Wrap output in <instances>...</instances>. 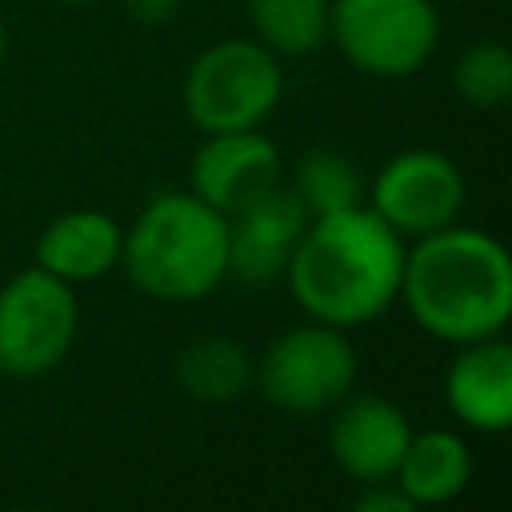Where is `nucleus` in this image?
Returning a JSON list of instances; mask_svg holds the SVG:
<instances>
[{
  "instance_id": "obj_17",
  "label": "nucleus",
  "mask_w": 512,
  "mask_h": 512,
  "mask_svg": "<svg viewBox=\"0 0 512 512\" xmlns=\"http://www.w3.org/2000/svg\"><path fill=\"white\" fill-rule=\"evenodd\" d=\"M288 188L308 216L340 212V208H352L364 200V176L356 172V164L344 152H332V148H316V152L300 156Z\"/></svg>"
},
{
  "instance_id": "obj_20",
  "label": "nucleus",
  "mask_w": 512,
  "mask_h": 512,
  "mask_svg": "<svg viewBox=\"0 0 512 512\" xmlns=\"http://www.w3.org/2000/svg\"><path fill=\"white\" fill-rule=\"evenodd\" d=\"M132 4V12L140 16V20H168L176 8H180V0H128Z\"/></svg>"
},
{
  "instance_id": "obj_2",
  "label": "nucleus",
  "mask_w": 512,
  "mask_h": 512,
  "mask_svg": "<svg viewBox=\"0 0 512 512\" xmlns=\"http://www.w3.org/2000/svg\"><path fill=\"white\" fill-rule=\"evenodd\" d=\"M396 304L448 348L500 336L512 320V256L488 228L456 220L408 240Z\"/></svg>"
},
{
  "instance_id": "obj_3",
  "label": "nucleus",
  "mask_w": 512,
  "mask_h": 512,
  "mask_svg": "<svg viewBox=\"0 0 512 512\" xmlns=\"http://www.w3.org/2000/svg\"><path fill=\"white\" fill-rule=\"evenodd\" d=\"M120 268L148 300H208L228 280V216L192 192H160L124 224Z\"/></svg>"
},
{
  "instance_id": "obj_12",
  "label": "nucleus",
  "mask_w": 512,
  "mask_h": 512,
  "mask_svg": "<svg viewBox=\"0 0 512 512\" xmlns=\"http://www.w3.org/2000/svg\"><path fill=\"white\" fill-rule=\"evenodd\" d=\"M444 404L468 432L500 436L512 428V344L504 332L452 348Z\"/></svg>"
},
{
  "instance_id": "obj_19",
  "label": "nucleus",
  "mask_w": 512,
  "mask_h": 512,
  "mask_svg": "<svg viewBox=\"0 0 512 512\" xmlns=\"http://www.w3.org/2000/svg\"><path fill=\"white\" fill-rule=\"evenodd\" d=\"M360 492L352 496V504L360 512H416L412 500L396 488V480H372V484H356Z\"/></svg>"
},
{
  "instance_id": "obj_14",
  "label": "nucleus",
  "mask_w": 512,
  "mask_h": 512,
  "mask_svg": "<svg viewBox=\"0 0 512 512\" xmlns=\"http://www.w3.org/2000/svg\"><path fill=\"white\" fill-rule=\"evenodd\" d=\"M472 472V444L456 428H424L412 432L392 480L412 500V508H440L468 492Z\"/></svg>"
},
{
  "instance_id": "obj_6",
  "label": "nucleus",
  "mask_w": 512,
  "mask_h": 512,
  "mask_svg": "<svg viewBox=\"0 0 512 512\" xmlns=\"http://www.w3.org/2000/svg\"><path fill=\"white\" fill-rule=\"evenodd\" d=\"M328 44L360 76L404 80L436 56L440 12L432 0H332Z\"/></svg>"
},
{
  "instance_id": "obj_10",
  "label": "nucleus",
  "mask_w": 512,
  "mask_h": 512,
  "mask_svg": "<svg viewBox=\"0 0 512 512\" xmlns=\"http://www.w3.org/2000/svg\"><path fill=\"white\" fill-rule=\"evenodd\" d=\"M412 420L408 412L380 396V392H348L332 408L328 424V452L340 476L352 484H372V480H392L408 440H412Z\"/></svg>"
},
{
  "instance_id": "obj_7",
  "label": "nucleus",
  "mask_w": 512,
  "mask_h": 512,
  "mask_svg": "<svg viewBox=\"0 0 512 512\" xmlns=\"http://www.w3.org/2000/svg\"><path fill=\"white\" fill-rule=\"evenodd\" d=\"M80 332L76 284L28 264L0 284V372L32 380L60 368Z\"/></svg>"
},
{
  "instance_id": "obj_9",
  "label": "nucleus",
  "mask_w": 512,
  "mask_h": 512,
  "mask_svg": "<svg viewBox=\"0 0 512 512\" xmlns=\"http://www.w3.org/2000/svg\"><path fill=\"white\" fill-rule=\"evenodd\" d=\"M280 184H284L280 148L260 128L200 136V148L192 152L188 164V192L224 216L256 204Z\"/></svg>"
},
{
  "instance_id": "obj_11",
  "label": "nucleus",
  "mask_w": 512,
  "mask_h": 512,
  "mask_svg": "<svg viewBox=\"0 0 512 512\" xmlns=\"http://www.w3.org/2000/svg\"><path fill=\"white\" fill-rule=\"evenodd\" d=\"M308 224V212L288 184L272 188L256 204L228 216V280L248 288H268L284 280L288 256Z\"/></svg>"
},
{
  "instance_id": "obj_16",
  "label": "nucleus",
  "mask_w": 512,
  "mask_h": 512,
  "mask_svg": "<svg viewBox=\"0 0 512 512\" xmlns=\"http://www.w3.org/2000/svg\"><path fill=\"white\" fill-rule=\"evenodd\" d=\"M328 4L332 0H244L252 36L280 60L312 56L328 44Z\"/></svg>"
},
{
  "instance_id": "obj_15",
  "label": "nucleus",
  "mask_w": 512,
  "mask_h": 512,
  "mask_svg": "<svg viewBox=\"0 0 512 512\" xmlns=\"http://www.w3.org/2000/svg\"><path fill=\"white\" fill-rule=\"evenodd\" d=\"M252 352L232 336H200L176 356V384L204 404H232L252 388Z\"/></svg>"
},
{
  "instance_id": "obj_4",
  "label": "nucleus",
  "mask_w": 512,
  "mask_h": 512,
  "mask_svg": "<svg viewBox=\"0 0 512 512\" xmlns=\"http://www.w3.org/2000/svg\"><path fill=\"white\" fill-rule=\"evenodd\" d=\"M284 60L256 36H224L208 44L184 72V116L200 136L264 128L284 100Z\"/></svg>"
},
{
  "instance_id": "obj_5",
  "label": "nucleus",
  "mask_w": 512,
  "mask_h": 512,
  "mask_svg": "<svg viewBox=\"0 0 512 512\" xmlns=\"http://www.w3.org/2000/svg\"><path fill=\"white\" fill-rule=\"evenodd\" d=\"M360 376L356 344L344 328L304 320L268 340L256 356L252 384L260 396L288 416H324L332 412Z\"/></svg>"
},
{
  "instance_id": "obj_1",
  "label": "nucleus",
  "mask_w": 512,
  "mask_h": 512,
  "mask_svg": "<svg viewBox=\"0 0 512 512\" xmlns=\"http://www.w3.org/2000/svg\"><path fill=\"white\" fill-rule=\"evenodd\" d=\"M404 248L408 240L360 200L340 212L308 216L288 256L284 284L308 320L352 332L396 304Z\"/></svg>"
},
{
  "instance_id": "obj_13",
  "label": "nucleus",
  "mask_w": 512,
  "mask_h": 512,
  "mask_svg": "<svg viewBox=\"0 0 512 512\" xmlns=\"http://www.w3.org/2000/svg\"><path fill=\"white\" fill-rule=\"evenodd\" d=\"M124 224L104 208H72L44 224L36 236V268L64 284H92L120 268Z\"/></svg>"
},
{
  "instance_id": "obj_22",
  "label": "nucleus",
  "mask_w": 512,
  "mask_h": 512,
  "mask_svg": "<svg viewBox=\"0 0 512 512\" xmlns=\"http://www.w3.org/2000/svg\"><path fill=\"white\" fill-rule=\"evenodd\" d=\"M60 4H72V8H80V4H96V0H60Z\"/></svg>"
},
{
  "instance_id": "obj_8",
  "label": "nucleus",
  "mask_w": 512,
  "mask_h": 512,
  "mask_svg": "<svg viewBox=\"0 0 512 512\" xmlns=\"http://www.w3.org/2000/svg\"><path fill=\"white\" fill-rule=\"evenodd\" d=\"M364 204L392 224L404 240H420L460 220L468 204V180L444 148H400L364 184Z\"/></svg>"
},
{
  "instance_id": "obj_18",
  "label": "nucleus",
  "mask_w": 512,
  "mask_h": 512,
  "mask_svg": "<svg viewBox=\"0 0 512 512\" xmlns=\"http://www.w3.org/2000/svg\"><path fill=\"white\" fill-rule=\"evenodd\" d=\"M452 88L468 108L496 112L512 100V48L500 40H476L452 60Z\"/></svg>"
},
{
  "instance_id": "obj_21",
  "label": "nucleus",
  "mask_w": 512,
  "mask_h": 512,
  "mask_svg": "<svg viewBox=\"0 0 512 512\" xmlns=\"http://www.w3.org/2000/svg\"><path fill=\"white\" fill-rule=\"evenodd\" d=\"M4 60H8V28H4V16H0V72H4Z\"/></svg>"
}]
</instances>
